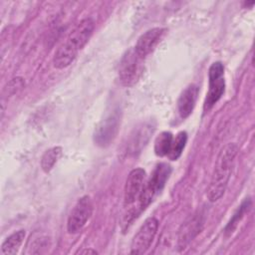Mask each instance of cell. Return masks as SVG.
Returning a JSON list of instances; mask_svg holds the SVG:
<instances>
[{
    "instance_id": "17",
    "label": "cell",
    "mask_w": 255,
    "mask_h": 255,
    "mask_svg": "<svg viewBox=\"0 0 255 255\" xmlns=\"http://www.w3.org/2000/svg\"><path fill=\"white\" fill-rule=\"evenodd\" d=\"M61 154H62L61 146H54L46 150L41 158V168L43 169V171L46 173L49 172L54 167V165L60 158Z\"/></svg>"
},
{
    "instance_id": "1",
    "label": "cell",
    "mask_w": 255,
    "mask_h": 255,
    "mask_svg": "<svg viewBox=\"0 0 255 255\" xmlns=\"http://www.w3.org/2000/svg\"><path fill=\"white\" fill-rule=\"evenodd\" d=\"M238 150L234 142H228L220 149L206 192L209 201L215 202L224 194Z\"/></svg>"
},
{
    "instance_id": "10",
    "label": "cell",
    "mask_w": 255,
    "mask_h": 255,
    "mask_svg": "<svg viewBox=\"0 0 255 255\" xmlns=\"http://www.w3.org/2000/svg\"><path fill=\"white\" fill-rule=\"evenodd\" d=\"M118 126L119 119L115 114L103 120L95 130V142L101 146L108 145L116 136Z\"/></svg>"
},
{
    "instance_id": "20",
    "label": "cell",
    "mask_w": 255,
    "mask_h": 255,
    "mask_svg": "<svg viewBox=\"0 0 255 255\" xmlns=\"http://www.w3.org/2000/svg\"><path fill=\"white\" fill-rule=\"evenodd\" d=\"M98 252L94 249H85L83 251H81V254H97Z\"/></svg>"
},
{
    "instance_id": "6",
    "label": "cell",
    "mask_w": 255,
    "mask_h": 255,
    "mask_svg": "<svg viewBox=\"0 0 255 255\" xmlns=\"http://www.w3.org/2000/svg\"><path fill=\"white\" fill-rule=\"evenodd\" d=\"M141 58L134 49H129L123 56L119 66V78L124 86H131L137 79L139 71V61Z\"/></svg>"
},
{
    "instance_id": "7",
    "label": "cell",
    "mask_w": 255,
    "mask_h": 255,
    "mask_svg": "<svg viewBox=\"0 0 255 255\" xmlns=\"http://www.w3.org/2000/svg\"><path fill=\"white\" fill-rule=\"evenodd\" d=\"M144 179L145 171L142 168H134L128 173L124 189L125 206H129L138 199L144 185Z\"/></svg>"
},
{
    "instance_id": "8",
    "label": "cell",
    "mask_w": 255,
    "mask_h": 255,
    "mask_svg": "<svg viewBox=\"0 0 255 255\" xmlns=\"http://www.w3.org/2000/svg\"><path fill=\"white\" fill-rule=\"evenodd\" d=\"M94 21L91 18H85L76 25L65 41L80 51L89 42L94 32Z\"/></svg>"
},
{
    "instance_id": "9",
    "label": "cell",
    "mask_w": 255,
    "mask_h": 255,
    "mask_svg": "<svg viewBox=\"0 0 255 255\" xmlns=\"http://www.w3.org/2000/svg\"><path fill=\"white\" fill-rule=\"evenodd\" d=\"M164 32L165 29L163 28H152L141 34L133 48L135 53L141 59L146 57L155 49L157 44L160 42Z\"/></svg>"
},
{
    "instance_id": "14",
    "label": "cell",
    "mask_w": 255,
    "mask_h": 255,
    "mask_svg": "<svg viewBox=\"0 0 255 255\" xmlns=\"http://www.w3.org/2000/svg\"><path fill=\"white\" fill-rule=\"evenodd\" d=\"M25 230L21 229L18 230L11 235H9L1 246V253L5 255H14L18 252L20 246L23 243V240L25 238Z\"/></svg>"
},
{
    "instance_id": "15",
    "label": "cell",
    "mask_w": 255,
    "mask_h": 255,
    "mask_svg": "<svg viewBox=\"0 0 255 255\" xmlns=\"http://www.w3.org/2000/svg\"><path fill=\"white\" fill-rule=\"evenodd\" d=\"M151 132H152V128L150 129V127H148V126L139 127L138 129L134 130V132L131 134L129 142H128L129 150L131 152H136L137 150H140V148L148 140V137Z\"/></svg>"
},
{
    "instance_id": "2",
    "label": "cell",
    "mask_w": 255,
    "mask_h": 255,
    "mask_svg": "<svg viewBox=\"0 0 255 255\" xmlns=\"http://www.w3.org/2000/svg\"><path fill=\"white\" fill-rule=\"evenodd\" d=\"M171 173V167L165 162L158 163L150 176L144 182L143 188L138 196L136 206L132 208L135 214L138 216L155 198V196L163 189L169 175Z\"/></svg>"
},
{
    "instance_id": "12",
    "label": "cell",
    "mask_w": 255,
    "mask_h": 255,
    "mask_svg": "<svg viewBox=\"0 0 255 255\" xmlns=\"http://www.w3.org/2000/svg\"><path fill=\"white\" fill-rule=\"evenodd\" d=\"M198 96V87L194 84L187 86L177 100V111L181 119H186L192 113Z\"/></svg>"
},
{
    "instance_id": "18",
    "label": "cell",
    "mask_w": 255,
    "mask_h": 255,
    "mask_svg": "<svg viewBox=\"0 0 255 255\" xmlns=\"http://www.w3.org/2000/svg\"><path fill=\"white\" fill-rule=\"evenodd\" d=\"M250 207H251V200H250V198H246V199L241 203V205L238 207V209L235 211V213L233 214V216L231 217V219L229 220V222L227 223V225H226V227H225V229H224V231H225V233H226L227 235L231 234V233L234 231V229L236 228L237 224H238L239 221L242 219V217L244 216V214H245L246 212H248V210L250 209Z\"/></svg>"
},
{
    "instance_id": "13",
    "label": "cell",
    "mask_w": 255,
    "mask_h": 255,
    "mask_svg": "<svg viewBox=\"0 0 255 255\" xmlns=\"http://www.w3.org/2000/svg\"><path fill=\"white\" fill-rule=\"evenodd\" d=\"M78 50L67 41H64L56 50L53 58V64L56 69H64L70 66L78 55Z\"/></svg>"
},
{
    "instance_id": "3",
    "label": "cell",
    "mask_w": 255,
    "mask_h": 255,
    "mask_svg": "<svg viewBox=\"0 0 255 255\" xmlns=\"http://www.w3.org/2000/svg\"><path fill=\"white\" fill-rule=\"evenodd\" d=\"M208 92L203 104L204 112H208L221 99L225 91L224 67L221 62H214L208 70Z\"/></svg>"
},
{
    "instance_id": "16",
    "label": "cell",
    "mask_w": 255,
    "mask_h": 255,
    "mask_svg": "<svg viewBox=\"0 0 255 255\" xmlns=\"http://www.w3.org/2000/svg\"><path fill=\"white\" fill-rule=\"evenodd\" d=\"M173 140V135L170 131H162L154 141V152L157 156H167Z\"/></svg>"
},
{
    "instance_id": "19",
    "label": "cell",
    "mask_w": 255,
    "mask_h": 255,
    "mask_svg": "<svg viewBox=\"0 0 255 255\" xmlns=\"http://www.w3.org/2000/svg\"><path fill=\"white\" fill-rule=\"evenodd\" d=\"M187 141V133L185 131L178 132L175 137H173L171 148L167 154V157L170 160H176L182 153L184 146Z\"/></svg>"
},
{
    "instance_id": "11",
    "label": "cell",
    "mask_w": 255,
    "mask_h": 255,
    "mask_svg": "<svg viewBox=\"0 0 255 255\" xmlns=\"http://www.w3.org/2000/svg\"><path fill=\"white\" fill-rule=\"evenodd\" d=\"M202 224L203 221L201 219V216L198 214L190 217L182 224L181 228L179 229L177 240V246L180 250L185 248V246L200 232Z\"/></svg>"
},
{
    "instance_id": "5",
    "label": "cell",
    "mask_w": 255,
    "mask_h": 255,
    "mask_svg": "<svg viewBox=\"0 0 255 255\" xmlns=\"http://www.w3.org/2000/svg\"><path fill=\"white\" fill-rule=\"evenodd\" d=\"M93 213V202L90 196H82L74 205L67 221V230L75 234L80 232L86 225Z\"/></svg>"
},
{
    "instance_id": "4",
    "label": "cell",
    "mask_w": 255,
    "mask_h": 255,
    "mask_svg": "<svg viewBox=\"0 0 255 255\" xmlns=\"http://www.w3.org/2000/svg\"><path fill=\"white\" fill-rule=\"evenodd\" d=\"M158 228V220L148 217L139 227L130 243L131 254H143L150 247Z\"/></svg>"
}]
</instances>
